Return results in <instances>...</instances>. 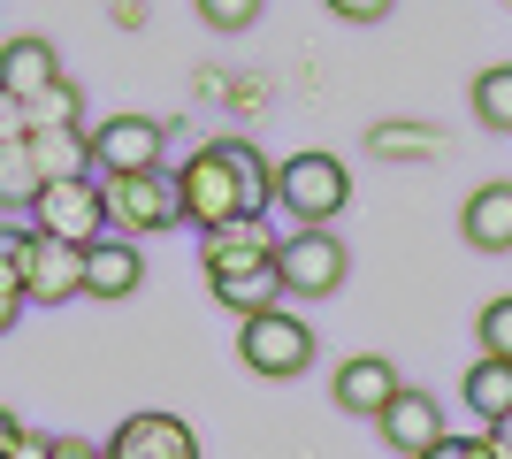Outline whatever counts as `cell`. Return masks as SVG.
<instances>
[{
  "label": "cell",
  "mask_w": 512,
  "mask_h": 459,
  "mask_svg": "<svg viewBox=\"0 0 512 459\" xmlns=\"http://www.w3.org/2000/svg\"><path fill=\"white\" fill-rule=\"evenodd\" d=\"M276 207L299 230H329L352 207V169L337 153H291V161H276Z\"/></svg>",
  "instance_id": "1"
},
{
  "label": "cell",
  "mask_w": 512,
  "mask_h": 459,
  "mask_svg": "<svg viewBox=\"0 0 512 459\" xmlns=\"http://www.w3.org/2000/svg\"><path fill=\"white\" fill-rule=\"evenodd\" d=\"M176 207H184V222H192L199 238L222 230V222H237V215H253V207H245V184H237V169H230V153H222V138H207V146L176 169Z\"/></svg>",
  "instance_id": "2"
},
{
  "label": "cell",
  "mask_w": 512,
  "mask_h": 459,
  "mask_svg": "<svg viewBox=\"0 0 512 459\" xmlns=\"http://www.w3.org/2000/svg\"><path fill=\"white\" fill-rule=\"evenodd\" d=\"M107 192V230L115 238H161L184 222L176 207V169H130V176H100Z\"/></svg>",
  "instance_id": "3"
},
{
  "label": "cell",
  "mask_w": 512,
  "mask_h": 459,
  "mask_svg": "<svg viewBox=\"0 0 512 459\" xmlns=\"http://www.w3.org/2000/svg\"><path fill=\"white\" fill-rule=\"evenodd\" d=\"M237 360L253 375H268V383H291V375L314 368V329H306V314H291V306H268L253 322H237Z\"/></svg>",
  "instance_id": "4"
},
{
  "label": "cell",
  "mask_w": 512,
  "mask_h": 459,
  "mask_svg": "<svg viewBox=\"0 0 512 459\" xmlns=\"http://www.w3.org/2000/svg\"><path fill=\"white\" fill-rule=\"evenodd\" d=\"M31 230H46V238H62V245H100L107 238L100 176H54V184H39V199H31Z\"/></svg>",
  "instance_id": "5"
},
{
  "label": "cell",
  "mask_w": 512,
  "mask_h": 459,
  "mask_svg": "<svg viewBox=\"0 0 512 459\" xmlns=\"http://www.w3.org/2000/svg\"><path fill=\"white\" fill-rule=\"evenodd\" d=\"M276 276L291 299H337L344 276H352V253H344L337 230H291L276 245Z\"/></svg>",
  "instance_id": "6"
},
{
  "label": "cell",
  "mask_w": 512,
  "mask_h": 459,
  "mask_svg": "<svg viewBox=\"0 0 512 459\" xmlns=\"http://www.w3.org/2000/svg\"><path fill=\"white\" fill-rule=\"evenodd\" d=\"M161 153H169V123H153V115H100L92 123V169L100 176H130V169H161Z\"/></svg>",
  "instance_id": "7"
},
{
  "label": "cell",
  "mask_w": 512,
  "mask_h": 459,
  "mask_svg": "<svg viewBox=\"0 0 512 459\" xmlns=\"http://www.w3.org/2000/svg\"><path fill=\"white\" fill-rule=\"evenodd\" d=\"M16 276H23V299H31V306L85 299V245H62V238H46V230H31Z\"/></svg>",
  "instance_id": "8"
},
{
  "label": "cell",
  "mask_w": 512,
  "mask_h": 459,
  "mask_svg": "<svg viewBox=\"0 0 512 459\" xmlns=\"http://www.w3.org/2000/svg\"><path fill=\"white\" fill-rule=\"evenodd\" d=\"M375 429H383V444H390L398 459H428L436 444H451V421H444V406H436L428 391H413V383H406L398 398H390L383 414H375Z\"/></svg>",
  "instance_id": "9"
},
{
  "label": "cell",
  "mask_w": 512,
  "mask_h": 459,
  "mask_svg": "<svg viewBox=\"0 0 512 459\" xmlns=\"http://www.w3.org/2000/svg\"><path fill=\"white\" fill-rule=\"evenodd\" d=\"M276 230L260 215H237V222H222V230H207L199 238V261H207V276H245V268H268L276 261Z\"/></svg>",
  "instance_id": "10"
},
{
  "label": "cell",
  "mask_w": 512,
  "mask_h": 459,
  "mask_svg": "<svg viewBox=\"0 0 512 459\" xmlns=\"http://www.w3.org/2000/svg\"><path fill=\"white\" fill-rule=\"evenodd\" d=\"M107 459H199V437L184 414H123L107 437Z\"/></svg>",
  "instance_id": "11"
},
{
  "label": "cell",
  "mask_w": 512,
  "mask_h": 459,
  "mask_svg": "<svg viewBox=\"0 0 512 459\" xmlns=\"http://www.w3.org/2000/svg\"><path fill=\"white\" fill-rule=\"evenodd\" d=\"M406 391L398 383V368H390L383 352H352V360H337V383H329V398H337V414H383L390 398Z\"/></svg>",
  "instance_id": "12"
},
{
  "label": "cell",
  "mask_w": 512,
  "mask_h": 459,
  "mask_svg": "<svg viewBox=\"0 0 512 459\" xmlns=\"http://www.w3.org/2000/svg\"><path fill=\"white\" fill-rule=\"evenodd\" d=\"M138 284H146V245L138 238L107 230L100 245H85V299H130Z\"/></svg>",
  "instance_id": "13"
},
{
  "label": "cell",
  "mask_w": 512,
  "mask_h": 459,
  "mask_svg": "<svg viewBox=\"0 0 512 459\" xmlns=\"http://www.w3.org/2000/svg\"><path fill=\"white\" fill-rule=\"evenodd\" d=\"M46 85H62V54H54L46 39H31V31H23V39L0 46V92H16V100H39Z\"/></svg>",
  "instance_id": "14"
},
{
  "label": "cell",
  "mask_w": 512,
  "mask_h": 459,
  "mask_svg": "<svg viewBox=\"0 0 512 459\" xmlns=\"http://www.w3.org/2000/svg\"><path fill=\"white\" fill-rule=\"evenodd\" d=\"M459 238L474 253H512V184H482L459 207Z\"/></svg>",
  "instance_id": "15"
},
{
  "label": "cell",
  "mask_w": 512,
  "mask_h": 459,
  "mask_svg": "<svg viewBox=\"0 0 512 459\" xmlns=\"http://www.w3.org/2000/svg\"><path fill=\"white\" fill-rule=\"evenodd\" d=\"M31 161L39 176H92V123H54V131H31Z\"/></svg>",
  "instance_id": "16"
},
{
  "label": "cell",
  "mask_w": 512,
  "mask_h": 459,
  "mask_svg": "<svg viewBox=\"0 0 512 459\" xmlns=\"http://www.w3.org/2000/svg\"><path fill=\"white\" fill-rule=\"evenodd\" d=\"M207 284H214V306H230L237 322H253V314H268L276 299H291L283 276H276V261H268V268H245V276H207Z\"/></svg>",
  "instance_id": "17"
},
{
  "label": "cell",
  "mask_w": 512,
  "mask_h": 459,
  "mask_svg": "<svg viewBox=\"0 0 512 459\" xmlns=\"http://www.w3.org/2000/svg\"><path fill=\"white\" fill-rule=\"evenodd\" d=\"M459 398H467L482 421H505L512 414V360H497V352H482L467 375H459Z\"/></svg>",
  "instance_id": "18"
},
{
  "label": "cell",
  "mask_w": 512,
  "mask_h": 459,
  "mask_svg": "<svg viewBox=\"0 0 512 459\" xmlns=\"http://www.w3.org/2000/svg\"><path fill=\"white\" fill-rule=\"evenodd\" d=\"M39 161H31V138H8L0 146V215H31V199H39Z\"/></svg>",
  "instance_id": "19"
},
{
  "label": "cell",
  "mask_w": 512,
  "mask_h": 459,
  "mask_svg": "<svg viewBox=\"0 0 512 459\" xmlns=\"http://www.w3.org/2000/svg\"><path fill=\"white\" fill-rule=\"evenodd\" d=\"M222 153H230V169H237V184H245V207H268V199H276V161H268V153L253 146V138H222Z\"/></svg>",
  "instance_id": "20"
},
{
  "label": "cell",
  "mask_w": 512,
  "mask_h": 459,
  "mask_svg": "<svg viewBox=\"0 0 512 459\" xmlns=\"http://www.w3.org/2000/svg\"><path fill=\"white\" fill-rule=\"evenodd\" d=\"M474 115H482L490 131L512 138V62H497V69H482V77H474Z\"/></svg>",
  "instance_id": "21"
},
{
  "label": "cell",
  "mask_w": 512,
  "mask_h": 459,
  "mask_svg": "<svg viewBox=\"0 0 512 459\" xmlns=\"http://www.w3.org/2000/svg\"><path fill=\"white\" fill-rule=\"evenodd\" d=\"M367 146L383 153V161H428V153H436V131H428V123H375Z\"/></svg>",
  "instance_id": "22"
},
{
  "label": "cell",
  "mask_w": 512,
  "mask_h": 459,
  "mask_svg": "<svg viewBox=\"0 0 512 459\" xmlns=\"http://www.w3.org/2000/svg\"><path fill=\"white\" fill-rule=\"evenodd\" d=\"M23 108H31V131H54V123H85V115H77V108H85V92L62 77V85H46L39 100H23Z\"/></svg>",
  "instance_id": "23"
},
{
  "label": "cell",
  "mask_w": 512,
  "mask_h": 459,
  "mask_svg": "<svg viewBox=\"0 0 512 459\" xmlns=\"http://www.w3.org/2000/svg\"><path fill=\"white\" fill-rule=\"evenodd\" d=\"M474 337H482V352L512 360V291H505V299H490V306H482V322H474Z\"/></svg>",
  "instance_id": "24"
},
{
  "label": "cell",
  "mask_w": 512,
  "mask_h": 459,
  "mask_svg": "<svg viewBox=\"0 0 512 459\" xmlns=\"http://www.w3.org/2000/svg\"><path fill=\"white\" fill-rule=\"evenodd\" d=\"M192 8L207 31H253L260 23V0H192Z\"/></svg>",
  "instance_id": "25"
},
{
  "label": "cell",
  "mask_w": 512,
  "mask_h": 459,
  "mask_svg": "<svg viewBox=\"0 0 512 459\" xmlns=\"http://www.w3.org/2000/svg\"><path fill=\"white\" fill-rule=\"evenodd\" d=\"M23 306H31V299H23V276H16V268H0V337L23 322Z\"/></svg>",
  "instance_id": "26"
},
{
  "label": "cell",
  "mask_w": 512,
  "mask_h": 459,
  "mask_svg": "<svg viewBox=\"0 0 512 459\" xmlns=\"http://www.w3.org/2000/svg\"><path fill=\"white\" fill-rule=\"evenodd\" d=\"M8 138H31V108H23L16 92H0V146Z\"/></svg>",
  "instance_id": "27"
},
{
  "label": "cell",
  "mask_w": 512,
  "mask_h": 459,
  "mask_svg": "<svg viewBox=\"0 0 512 459\" xmlns=\"http://www.w3.org/2000/svg\"><path fill=\"white\" fill-rule=\"evenodd\" d=\"M329 16H344V23H383L390 0H329Z\"/></svg>",
  "instance_id": "28"
},
{
  "label": "cell",
  "mask_w": 512,
  "mask_h": 459,
  "mask_svg": "<svg viewBox=\"0 0 512 459\" xmlns=\"http://www.w3.org/2000/svg\"><path fill=\"white\" fill-rule=\"evenodd\" d=\"M54 459H107V444H92V437H54Z\"/></svg>",
  "instance_id": "29"
},
{
  "label": "cell",
  "mask_w": 512,
  "mask_h": 459,
  "mask_svg": "<svg viewBox=\"0 0 512 459\" xmlns=\"http://www.w3.org/2000/svg\"><path fill=\"white\" fill-rule=\"evenodd\" d=\"M8 459H54V437H31V429H23V437L8 444Z\"/></svg>",
  "instance_id": "30"
},
{
  "label": "cell",
  "mask_w": 512,
  "mask_h": 459,
  "mask_svg": "<svg viewBox=\"0 0 512 459\" xmlns=\"http://www.w3.org/2000/svg\"><path fill=\"white\" fill-rule=\"evenodd\" d=\"M23 238H31V230H8V222H0V268L23 261Z\"/></svg>",
  "instance_id": "31"
},
{
  "label": "cell",
  "mask_w": 512,
  "mask_h": 459,
  "mask_svg": "<svg viewBox=\"0 0 512 459\" xmlns=\"http://www.w3.org/2000/svg\"><path fill=\"white\" fill-rule=\"evenodd\" d=\"M459 459H505V452H497L490 437H459Z\"/></svg>",
  "instance_id": "32"
},
{
  "label": "cell",
  "mask_w": 512,
  "mask_h": 459,
  "mask_svg": "<svg viewBox=\"0 0 512 459\" xmlns=\"http://www.w3.org/2000/svg\"><path fill=\"white\" fill-rule=\"evenodd\" d=\"M23 437V414H8V406H0V459H8V444Z\"/></svg>",
  "instance_id": "33"
},
{
  "label": "cell",
  "mask_w": 512,
  "mask_h": 459,
  "mask_svg": "<svg viewBox=\"0 0 512 459\" xmlns=\"http://www.w3.org/2000/svg\"><path fill=\"white\" fill-rule=\"evenodd\" d=\"M490 444H497V452L512 459V414H505V421H490Z\"/></svg>",
  "instance_id": "34"
},
{
  "label": "cell",
  "mask_w": 512,
  "mask_h": 459,
  "mask_svg": "<svg viewBox=\"0 0 512 459\" xmlns=\"http://www.w3.org/2000/svg\"><path fill=\"white\" fill-rule=\"evenodd\" d=\"M428 459H459V437H451V444H436V452H428Z\"/></svg>",
  "instance_id": "35"
}]
</instances>
